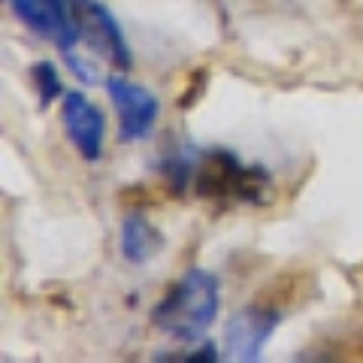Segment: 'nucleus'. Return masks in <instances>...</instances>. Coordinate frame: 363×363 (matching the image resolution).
<instances>
[{
    "label": "nucleus",
    "instance_id": "6e6552de",
    "mask_svg": "<svg viewBox=\"0 0 363 363\" xmlns=\"http://www.w3.org/2000/svg\"><path fill=\"white\" fill-rule=\"evenodd\" d=\"M164 245L161 230L143 212H128L121 224V255L128 264H145Z\"/></svg>",
    "mask_w": 363,
    "mask_h": 363
},
{
    "label": "nucleus",
    "instance_id": "1a4fd4ad",
    "mask_svg": "<svg viewBox=\"0 0 363 363\" xmlns=\"http://www.w3.org/2000/svg\"><path fill=\"white\" fill-rule=\"evenodd\" d=\"M30 76H33V85H37L40 104H43V106H52L55 100L61 97V91H64L61 76H58V70H55V64H52V61H40V64H33Z\"/></svg>",
    "mask_w": 363,
    "mask_h": 363
},
{
    "label": "nucleus",
    "instance_id": "7ed1b4c3",
    "mask_svg": "<svg viewBox=\"0 0 363 363\" xmlns=\"http://www.w3.org/2000/svg\"><path fill=\"white\" fill-rule=\"evenodd\" d=\"M73 6V21L79 30V40L94 55H100L104 61H109L118 70H128L130 67V49L128 40L118 28V21L112 18V13L97 4V0H70Z\"/></svg>",
    "mask_w": 363,
    "mask_h": 363
},
{
    "label": "nucleus",
    "instance_id": "f257e3e1",
    "mask_svg": "<svg viewBox=\"0 0 363 363\" xmlns=\"http://www.w3.org/2000/svg\"><path fill=\"white\" fill-rule=\"evenodd\" d=\"M218 281L206 269H188L152 312V324L179 342H197L218 318Z\"/></svg>",
    "mask_w": 363,
    "mask_h": 363
},
{
    "label": "nucleus",
    "instance_id": "39448f33",
    "mask_svg": "<svg viewBox=\"0 0 363 363\" xmlns=\"http://www.w3.org/2000/svg\"><path fill=\"white\" fill-rule=\"evenodd\" d=\"M9 4H13V13L37 37L55 43L61 52H70L79 43L73 6L67 0H9Z\"/></svg>",
    "mask_w": 363,
    "mask_h": 363
},
{
    "label": "nucleus",
    "instance_id": "f03ea898",
    "mask_svg": "<svg viewBox=\"0 0 363 363\" xmlns=\"http://www.w3.org/2000/svg\"><path fill=\"white\" fill-rule=\"evenodd\" d=\"M191 185L200 197L218 203H260L269 176L260 167H245L230 152H197Z\"/></svg>",
    "mask_w": 363,
    "mask_h": 363
},
{
    "label": "nucleus",
    "instance_id": "423d86ee",
    "mask_svg": "<svg viewBox=\"0 0 363 363\" xmlns=\"http://www.w3.org/2000/svg\"><path fill=\"white\" fill-rule=\"evenodd\" d=\"M61 118L64 130L76 145V152L85 161H97L104 155V133H106V118L82 91H67L61 104Z\"/></svg>",
    "mask_w": 363,
    "mask_h": 363
},
{
    "label": "nucleus",
    "instance_id": "20e7f679",
    "mask_svg": "<svg viewBox=\"0 0 363 363\" xmlns=\"http://www.w3.org/2000/svg\"><path fill=\"white\" fill-rule=\"evenodd\" d=\"M106 94L118 116V140L121 143L145 140L157 121V112H161L157 97L149 88L128 82V79H121V76L106 79Z\"/></svg>",
    "mask_w": 363,
    "mask_h": 363
},
{
    "label": "nucleus",
    "instance_id": "0eeeda50",
    "mask_svg": "<svg viewBox=\"0 0 363 363\" xmlns=\"http://www.w3.org/2000/svg\"><path fill=\"white\" fill-rule=\"evenodd\" d=\"M279 327V312L260 309V306H248V309L236 312L224 327V348L233 360L252 363L260 357V348L267 339L276 333Z\"/></svg>",
    "mask_w": 363,
    "mask_h": 363
}]
</instances>
